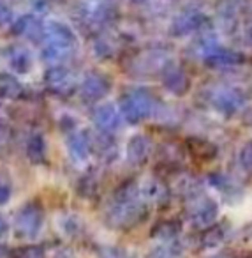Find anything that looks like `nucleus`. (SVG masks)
I'll return each mask as SVG.
<instances>
[{
  "label": "nucleus",
  "instance_id": "obj_1",
  "mask_svg": "<svg viewBox=\"0 0 252 258\" xmlns=\"http://www.w3.org/2000/svg\"><path fill=\"white\" fill-rule=\"evenodd\" d=\"M148 214L146 204L141 200L139 186L134 182H125L122 187H118L115 195V202L108 209V225L118 230H129L136 226L139 221L145 219Z\"/></svg>",
  "mask_w": 252,
  "mask_h": 258
},
{
  "label": "nucleus",
  "instance_id": "obj_2",
  "mask_svg": "<svg viewBox=\"0 0 252 258\" xmlns=\"http://www.w3.org/2000/svg\"><path fill=\"white\" fill-rule=\"evenodd\" d=\"M155 113V97L143 89H136L120 97V115L131 124L146 120Z\"/></svg>",
  "mask_w": 252,
  "mask_h": 258
},
{
  "label": "nucleus",
  "instance_id": "obj_3",
  "mask_svg": "<svg viewBox=\"0 0 252 258\" xmlns=\"http://www.w3.org/2000/svg\"><path fill=\"white\" fill-rule=\"evenodd\" d=\"M44 223V209L37 202H27L15 216V233L20 239H32L41 232Z\"/></svg>",
  "mask_w": 252,
  "mask_h": 258
},
{
  "label": "nucleus",
  "instance_id": "obj_4",
  "mask_svg": "<svg viewBox=\"0 0 252 258\" xmlns=\"http://www.w3.org/2000/svg\"><path fill=\"white\" fill-rule=\"evenodd\" d=\"M217 214H219L217 202L210 197H205V195H198V197L191 198V204L187 205V218L196 226L206 228L215 221Z\"/></svg>",
  "mask_w": 252,
  "mask_h": 258
},
{
  "label": "nucleus",
  "instance_id": "obj_5",
  "mask_svg": "<svg viewBox=\"0 0 252 258\" xmlns=\"http://www.w3.org/2000/svg\"><path fill=\"white\" fill-rule=\"evenodd\" d=\"M245 101H247V97L243 96V92H240L236 89H229V87L213 90L208 97V103L222 115L236 113L245 104Z\"/></svg>",
  "mask_w": 252,
  "mask_h": 258
},
{
  "label": "nucleus",
  "instance_id": "obj_6",
  "mask_svg": "<svg viewBox=\"0 0 252 258\" xmlns=\"http://www.w3.org/2000/svg\"><path fill=\"white\" fill-rule=\"evenodd\" d=\"M46 87L50 92L57 94V96H69L76 90V80L71 71L64 68H55L48 71Z\"/></svg>",
  "mask_w": 252,
  "mask_h": 258
},
{
  "label": "nucleus",
  "instance_id": "obj_7",
  "mask_svg": "<svg viewBox=\"0 0 252 258\" xmlns=\"http://www.w3.org/2000/svg\"><path fill=\"white\" fill-rule=\"evenodd\" d=\"M152 140H150L146 135H134V137L129 140L127 149H125V156H127V161L134 166L145 165L148 161L150 154H152Z\"/></svg>",
  "mask_w": 252,
  "mask_h": 258
},
{
  "label": "nucleus",
  "instance_id": "obj_8",
  "mask_svg": "<svg viewBox=\"0 0 252 258\" xmlns=\"http://www.w3.org/2000/svg\"><path fill=\"white\" fill-rule=\"evenodd\" d=\"M108 92H110V80H108L106 76L99 75V73H92V75H89L81 83L83 99L90 101V103H97V101H101Z\"/></svg>",
  "mask_w": 252,
  "mask_h": 258
},
{
  "label": "nucleus",
  "instance_id": "obj_9",
  "mask_svg": "<svg viewBox=\"0 0 252 258\" xmlns=\"http://www.w3.org/2000/svg\"><path fill=\"white\" fill-rule=\"evenodd\" d=\"M94 122H96L97 129L101 133H115L118 127H120V113L113 104H99V106L94 110Z\"/></svg>",
  "mask_w": 252,
  "mask_h": 258
},
{
  "label": "nucleus",
  "instance_id": "obj_10",
  "mask_svg": "<svg viewBox=\"0 0 252 258\" xmlns=\"http://www.w3.org/2000/svg\"><path fill=\"white\" fill-rule=\"evenodd\" d=\"M94 151V138L90 137L89 131H71L69 137V152L74 156L78 161L89 159L90 152Z\"/></svg>",
  "mask_w": 252,
  "mask_h": 258
},
{
  "label": "nucleus",
  "instance_id": "obj_11",
  "mask_svg": "<svg viewBox=\"0 0 252 258\" xmlns=\"http://www.w3.org/2000/svg\"><path fill=\"white\" fill-rule=\"evenodd\" d=\"M185 147H187V152L191 154V158L199 163H208L212 159H215L217 156V147L212 142L205 140V138H189Z\"/></svg>",
  "mask_w": 252,
  "mask_h": 258
},
{
  "label": "nucleus",
  "instance_id": "obj_12",
  "mask_svg": "<svg viewBox=\"0 0 252 258\" xmlns=\"http://www.w3.org/2000/svg\"><path fill=\"white\" fill-rule=\"evenodd\" d=\"M139 195L145 198L146 202H164L167 197H170V186L162 182L160 179L153 177V179H148L139 186Z\"/></svg>",
  "mask_w": 252,
  "mask_h": 258
},
{
  "label": "nucleus",
  "instance_id": "obj_13",
  "mask_svg": "<svg viewBox=\"0 0 252 258\" xmlns=\"http://www.w3.org/2000/svg\"><path fill=\"white\" fill-rule=\"evenodd\" d=\"M164 87L167 89V92L175 94V96H184L191 87V80L185 75L182 69H170L164 76Z\"/></svg>",
  "mask_w": 252,
  "mask_h": 258
},
{
  "label": "nucleus",
  "instance_id": "obj_14",
  "mask_svg": "<svg viewBox=\"0 0 252 258\" xmlns=\"http://www.w3.org/2000/svg\"><path fill=\"white\" fill-rule=\"evenodd\" d=\"M227 235V228L224 223H212L210 226H206L203 230V233L199 235V242H201V247H217L224 242Z\"/></svg>",
  "mask_w": 252,
  "mask_h": 258
},
{
  "label": "nucleus",
  "instance_id": "obj_15",
  "mask_svg": "<svg viewBox=\"0 0 252 258\" xmlns=\"http://www.w3.org/2000/svg\"><path fill=\"white\" fill-rule=\"evenodd\" d=\"M199 187H201L199 180L196 179L194 175H191V173H180V175L177 177V180H175V184H173V189L177 191L178 195L185 197L187 200H191V198L201 195Z\"/></svg>",
  "mask_w": 252,
  "mask_h": 258
},
{
  "label": "nucleus",
  "instance_id": "obj_16",
  "mask_svg": "<svg viewBox=\"0 0 252 258\" xmlns=\"http://www.w3.org/2000/svg\"><path fill=\"white\" fill-rule=\"evenodd\" d=\"M46 154H48V149H46L44 137L39 133H34L27 140V158L32 163H36V165H39V163L46 161Z\"/></svg>",
  "mask_w": 252,
  "mask_h": 258
},
{
  "label": "nucleus",
  "instance_id": "obj_17",
  "mask_svg": "<svg viewBox=\"0 0 252 258\" xmlns=\"http://www.w3.org/2000/svg\"><path fill=\"white\" fill-rule=\"evenodd\" d=\"M180 232V223L175 219H162L152 228V237H157L160 240H171Z\"/></svg>",
  "mask_w": 252,
  "mask_h": 258
},
{
  "label": "nucleus",
  "instance_id": "obj_18",
  "mask_svg": "<svg viewBox=\"0 0 252 258\" xmlns=\"http://www.w3.org/2000/svg\"><path fill=\"white\" fill-rule=\"evenodd\" d=\"M78 189H79V193H81L83 197H87V198L94 197V195L97 193V189H99V179H97L96 170H90L87 175L81 177Z\"/></svg>",
  "mask_w": 252,
  "mask_h": 258
},
{
  "label": "nucleus",
  "instance_id": "obj_19",
  "mask_svg": "<svg viewBox=\"0 0 252 258\" xmlns=\"http://www.w3.org/2000/svg\"><path fill=\"white\" fill-rule=\"evenodd\" d=\"M22 96V87L18 85V82L11 78L2 80L0 83V97L2 99H18Z\"/></svg>",
  "mask_w": 252,
  "mask_h": 258
},
{
  "label": "nucleus",
  "instance_id": "obj_20",
  "mask_svg": "<svg viewBox=\"0 0 252 258\" xmlns=\"http://www.w3.org/2000/svg\"><path fill=\"white\" fill-rule=\"evenodd\" d=\"M9 258H46L44 249L39 246H22L9 253Z\"/></svg>",
  "mask_w": 252,
  "mask_h": 258
},
{
  "label": "nucleus",
  "instance_id": "obj_21",
  "mask_svg": "<svg viewBox=\"0 0 252 258\" xmlns=\"http://www.w3.org/2000/svg\"><path fill=\"white\" fill-rule=\"evenodd\" d=\"M62 230H64V233L67 237H78V235H81V230H83V225H81V221H79L76 216H65L64 219H62Z\"/></svg>",
  "mask_w": 252,
  "mask_h": 258
},
{
  "label": "nucleus",
  "instance_id": "obj_22",
  "mask_svg": "<svg viewBox=\"0 0 252 258\" xmlns=\"http://www.w3.org/2000/svg\"><path fill=\"white\" fill-rule=\"evenodd\" d=\"M13 197V180L8 172L0 170V205H6Z\"/></svg>",
  "mask_w": 252,
  "mask_h": 258
},
{
  "label": "nucleus",
  "instance_id": "obj_23",
  "mask_svg": "<svg viewBox=\"0 0 252 258\" xmlns=\"http://www.w3.org/2000/svg\"><path fill=\"white\" fill-rule=\"evenodd\" d=\"M180 256H182V253L177 246H173V244H164V246H159L150 251V254L146 258H180Z\"/></svg>",
  "mask_w": 252,
  "mask_h": 258
},
{
  "label": "nucleus",
  "instance_id": "obj_24",
  "mask_svg": "<svg viewBox=\"0 0 252 258\" xmlns=\"http://www.w3.org/2000/svg\"><path fill=\"white\" fill-rule=\"evenodd\" d=\"M238 159H240V165L245 172H252V140L247 142V144L241 147Z\"/></svg>",
  "mask_w": 252,
  "mask_h": 258
},
{
  "label": "nucleus",
  "instance_id": "obj_25",
  "mask_svg": "<svg viewBox=\"0 0 252 258\" xmlns=\"http://www.w3.org/2000/svg\"><path fill=\"white\" fill-rule=\"evenodd\" d=\"M11 62H13L11 64L13 69H15L16 73H27L30 69V57L25 53H20V55H16V57H13Z\"/></svg>",
  "mask_w": 252,
  "mask_h": 258
},
{
  "label": "nucleus",
  "instance_id": "obj_26",
  "mask_svg": "<svg viewBox=\"0 0 252 258\" xmlns=\"http://www.w3.org/2000/svg\"><path fill=\"white\" fill-rule=\"evenodd\" d=\"M55 258H76V254L72 253L71 249H67V247H64V249H60L58 253H55Z\"/></svg>",
  "mask_w": 252,
  "mask_h": 258
},
{
  "label": "nucleus",
  "instance_id": "obj_27",
  "mask_svg": "<svg viewBox=\"0 0 252 258\" xmlns=\"http://www.w3.org/2000/svg\"><path fill=\"white\" fill-rule=\"evenodd\" d=\"M6 235H8V223H6V219L0 216V240L4 239Z\"/></svg>",
  "mask_w": 252,
  "mask_h": 258
},
{
  "label": "nucleus",
  "instance_id": "obj_28",
  "mask_svg": "<svg viewBox=\"0 0 252 258\" xmlns=\"http://www.w3.org/2000/svg\"><path fill=\"white\" fill-rule=\"evenodd\" d=\"M0 258H9V253H8V249H6L2 244H0Z\"/></svg>",
  "mask_w": 252,
  "mask_h": 258
},
{
  "label": "nucleus",
  "instance_id": "obj_29",
  "mask_svg": "<svg viewBox=\"0 0 252 258\" xmlns=\"http://www.w3.org/2000/svg\"><path fill=\"white\" fill-rule=\"evenodd\" d=\"M245 258H252V253H248V254H247V256H245Z\"/></svg>",
  "mask_w": 252,
  "mask_h": 258
},
{
  "label": "nucleus",
  "instance_id": "obj_30",
  "mask_svg": "<svg viewBox=\"0 0 252 258\" xmlns=\"http://www.w3.org/2000/svg\"><path fill=\"white\" fill-rule=\"evenodd\" d=\"M213 258H222V256H213Z\"/></svg>",
  "mask_w": 252,
  "mask_h": 258
}]
</instances>
